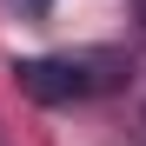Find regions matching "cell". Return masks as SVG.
<instances>
[{"instance_id": "1", "label": "cell", "mask_w": 146, "mask_h": 146, "mask_svg": "<svg viewBox=\"0 0 146 146\" xmlns=\"http://www.w3.org/2000/svg\"><path fill=\"white\" fill-rule=\"evenodd\" d=\"M13 80L40 106H73V100H100L119 86L113 53H46V60H13Z\"/></svg>"}, {"instance_id": "2", "label": "cell", "mask_w": 146, "mask_h": 146, "mask_svg": "<svg viewBox=\"0 0 146 146\" xmlns=\"http://www.w3.org/2000/svg\"><path fill=\"white\" fill-rule=\"evenodd\" d=\"M13 7H20V13H46L53 0H13Z\"/></svg>"}, {"instance_id": "3", "label": "cell", "mask_w": 146, "mask_h": 146, "mask_svg": "<svg viewBox=\"0 0 146 146\" xmlns=\"http://www.w3.org/2000/svg\"><path fill=\"white\" fill-rule=\"evenodd\" d=\"M133 13H139V20H146V0H133Z\"/></svg>"}]
</instances>
